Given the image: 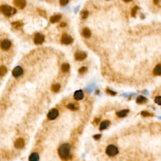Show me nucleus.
<instances>
[{"label":"nucleus","mask_w":161,"mask_h":161,"mask_svg":"<svg viewBox=\"0 0 161 161\" xmlns=\"http://www.w3.org/2000/svg\"><path fill=\"white\" fill-rule=\"evenodd\" d=\"M58 152L60 157L64 161H67L71 158V146L69 143H64L59 148Z\"/></svg>","instance_id":"f257e3e1"},{"label":"nucleus","mask_w":161,"mask_h":161,"mask_svg":"<svg viewBox=\"0 0 161 161\" xmlns=\"http://www.w3.org/2000/svg\"><path fill=\"white\" fill-rule=\"evenodd\" d=\"M0 12H1L5 16H7V17H10L16 13V10L15 8L8 6L7 5H3L0 6Z\"/></svg>","instance_id":"f03ea898"},{"label":"nucleus","mask_w":161,"mask_h":161,"mask_svg":"<svg viewBox=\"0 0 161 161\" xmlns=\"http://www.w3.org/2000/svg\"><path fill=\"white\" fill-rule=\"evenodd\" d=\"M106 152L108 155H109L110 157H113L116 155L118 154V149L115 145H109L106 148Z\"/></svg>","instance_id":"7ed1b4c3"},{"label":"nucleus","mask_w":161,"mask_h":161,"mask_svg":"<svg viewBox=\"0 0 161 161\" xmlns=\"http://www.w3.org/2000/svg\"><path fill=\"white\" fill-rule=\"evenodd\" d=\"M44 40H45V37H44V35L37 33L35 35L33 42L36 45H40L44 42Z\"/></svg>","instance_id":"20e7f679"},{"label":"nucleus","mask_w":161,"mask_h":161,"mask_svg":"<svg viewBox=\"0 0 161 161\" xmlns=\"http://www.w3.org/2000/svg\"><path fill=\"white\" fill-rule=\"evenodd\" d=\"M11 46H12L11 41L8 39H5L3 40H2L1 42V44H0V47L3 51H8V50H9Z\"/></svg>","instance_id":"39448f33"},{"label":"nucleus","mask_w":161,"mask_h":161,"mask_svg":"<svg viewBox=\"0 0 161 161\" xmlns=\"http://www.w3.org/2000/svg\"><path fill=\"white\" fill-rule=\"evenodd\" d=\"M73 42V39L67 34H64L61 39V42L62 44H65V45H69L72 44Z\"/></svg>","instance_id":"423d86ee"},{"label":"nucleus","mask_w":161,"mask_h":161,"mask_svg":"<svg viewBox=\"0 0 161 161\" xmlns=\"http://www.w3.org/2000/svg\"><path fill=\"white\" fill-rule=\"evenodd\" d=\"M58 115H59V111L55 108H54L49 111L47 115V118L49 120H54L58 116Z\"/></svg>","instance_id":"0eeeda50"},{"label":"nucleus","mask_w":161,"mask_h":161,"mask_svg":"<svg viewBox=\"0 0 161 161\" xmlns=\"http://www.w3.org/2000/svg\"><path fill=\"white\" fill-rule=\"evenodd\" d=\"M13 4L19 9H23L26 6V0H13Z\"/></svg>","instance_id":"6e6552de"},{"label":"nucleus","mask_w":161,"mask_h":161,"mask_svg":"<svg viewBox=\"0 0 161 161\" xmlns=\"http://www.w3.org/2000/svg\"><path fill=\"white\" fill-rule=\"evenodd\" d=\"M23 69L21 68V67H20V66H17V67H15L13 70V72H12L13 76L15 77H18L21 76V75L23 74Z\"/></svg>","instance_id":"1a4fd4ad"},{"label":"nucleus","mask_w":161,"mask_h":161,"mask_svg":"<svg viewBox=\"0 0 161 161\" xmlns=\"http://www.w3.org/2000/svg\"><path fill=\"white\" fill-rule=\"evenodd\" d=\"M150 131L152 133L157 134L161 131V125L160 124L158 123H153L150 125Z\"/></svg>","instance_id":"9d476101"},{"label":"nucleus","mask_w":161,"mask_h":161,"mask_svg":"<svg viewBox=\"0 0 161 161\" xmlns=\"http://www.w3.org/2000/svg\"><path fill=\"white\" fill-rule=\"evenodd\" d=\"M87 57V54L84 52H77L75 54V59L77 60H84Z\"/></svg>","instance_id":"9b49d317"},{"label":"nucleus","mask_w":161,"mask_h":161,"mask_svg":"<svg viewBox=\"0 0 161 161\" xmlns=\"http://www.w3.org/2000/svg\"><path fill=\"white\" fill-rule=\"evenodd\" d=\"M25 145V142L23 138H20L17 139L15 142V147L16 148H23Z\"/></svg>","instance_id":"f8f14e48"},{"label":"nucleus","mask_w":161,"mask_h":161,"mask_svg":"<svg viewBox=\"0 0 161 161\" xmlns=\"http://www.w3.org/2000/svg\"><path fill=\"white\" fill-rule=\"evenodd\" d=\"M84 97V93L81 90L76 91L74 94V98L76 100H81Z\"/></svg>","instance_id":"ddd939ff"},{"label":"nucleus","mask_w":161,"mask_h":161,"mask_svg":"<svg viewBox=\"0 0 161 161\" xmlns=\"http://www.w3.org/2000/svg\"><path fill=\"white\" fill-rule=\"evenodd\" d=\"M61 18H62L61 15H59H59H55L51 17V19H50V21H51L52 23H55L60 21Z\"/></svg>","instance_id":"4468645a"},{"label":"nucleus","mask_w":161,"mask_h":161,"mask_svg":"<svg viewBox=\"0 0 161 161\" xmlns=\"http://www.w3.org/2000/svg\"><path fill=\"white\" fill-rule=\"evenodd\" d=\"M129 111L128 109H122V110L119 111L116 113V115L120 118H123L125 117L126 116L128 115Z\"/></svg>","instance_id":"2eb2a0df"},{"label":"nucleus","mask_w":161,"mask_h":161,"mask_svg":"<svg viewBox=\"0 0 161 161\" xmlns=\"http://www.w3.org/2000/svg\"><path fill=\"white\" fill-rule=\"evenodd\" d=\"M109 123H110V122L108 120H104L100 124V126H99V130H103L107 129L109 125Z\"/></svg>","instance_id":"dca6fc26"},{"label":"nucleus","mask_w":161,"mask_h":161,"mask_svg":"<svg viewBox=\"0 0 161 161\" xmlns=\"http://www.w3.org/2000/svg\"><path fill=\"white\" fill-rule=\"evenodd\" d=\"M39 161V155L37 153L33 152L30 155L29 161Z\"/></svg>","instance_id":"f3484780"},{"label":"nucleus","mask_w":161,"mask_h":161,"mask_svg":"<svg viewBox=\"0 0 161 161\" xmlns=\"http://www.w3.org/2000/svg\"><path fill=\"white\" fill-rule=\"evenodd\" d=\"M154 74L155 76H160L161 75V64H157L154 69Z\"/></svg>","instance_id":"a211bd4d"},{"label":"nucleus","mask_w":161,"mask_h":161,"mask_svg":"<svg viewBox=\"0 0 161 161\" xmlns=\"http://www.w3.org/2000/svg\"><path fill=\"white\" fill-rule=\"evenodd\" d=\"M147 101V98L143 96H138V98H137V99H136V102L138 104H143V103H145Z\"/></svg>","instance_id":"6ab92c4d"},{"label":"nucleus","mask_w":161,"mask_h":161,"mask_svg":"<svg viewBox=\"0 0 161 161\" xmlns=\"http://www.w3.org/2000/svg\"><path fill=\"white\" fill-rule=\"evenodd\" d=\"M67 108H68V109H71V110H72V111L77 110V109H79L78 105H77V104H76V103H69V104H67Z\"/></svg>","instance_id":"aec40b11"},{"label":"nucleus","mask_w":161,"mask_h":161,"mask_svg":"<svg viewBox=\"0 0 161 161\" xmlns=\"http://www.w3.org/2000/svg\"><path fill=\"white\" fill-rule=\"evenodd\" d=\"M83 35L85 38H90L91 35V32L88 28H85L83 31Z\"/></svg>","instance_id":"412c9836"},{"label":"nucleus","mask_w":161,"mask_h":161,"mask_svg":"<svg viewBox=\"0 0 161 161\" xmlns=\"http://www.w3.org/2000/svg\"><path fill=\"white\" fill-rule=\"evenodd\" d=\"M69 69H70V65L69 64L67 63L63 64L61 66V70L63 72H67L69 71Z\"/></svg>","instance_id":"4be33fe9"},{"label":"nucleus","mask_w":161,"mask_h":161,"mask_svg":"<svg viewBox=\"0 0 161 161\" xmlns=\"http://www.w3.org/2000/svg\"><path fill=\"white\" fill-rule=\"evenodd\" d=\"M60 86L59 84H55L52 85V91L54 93H57L59 92V90H60Z\"/></svg>","instance_id":"5701e85b"},{"label":"nucleus","mask_w":161,"mask_h":161,"mask_svg":"<svg viewBox=\"0 0 161 161\" xmlns=\"http://www.w3.org/2000/svg\"><path fill=\"white\" fill-rule=\"evenodd\" d=\"M7 72V69L5 66L4 65H1L0 66V76H3L6 74Z\"/></svg>","instance_id":"b1692460"},{"label":"nucleus","mask_w":161,"mask_h":161,"mask_svg":"<svg viewBox=\"0 0 161 161\" xmlns=\"http://www.w3.org/2000/svg\"><path fill=\"white\" fill-rule=\"evenodd\" d=\"M23 23H22V22H21V21H15V22H12V25L13 26V27L16 28H20L21 27V26H23Z\"/></svg>","instance_id":"393cba45"},{"label":"nucleus","mask_w":161,"mask_h":161,"mask_svg":"<svg viewBox=\"0 0 161 161\" xmlns=\"http://www.w3.org/2000/svg\"><path fill=\"white\" fill-rule=\"evenodd\" d=\"M141 115L143 116V117H149V116H152L153 115L147 111H142Z\"/></svg>","instance_id":"a878e982"},{"label":"nucleus","mask_w":161,"mask_h":161,"mask_svg":"<svg viewBox=\"0 0 161 161\" xmlns=\"http://www.w3.org/2000/svg\"><path fill=\"white\" fill-rule=\"evenodd\" d=\"M81 15L82 18L86 19V18H88V15H89V13L86 10H83V12H81Z\"/></svg>","instance_id":"bb28decb"},{"label":"nucleus","mask_w":161,"mask_h":161,"mask_svg":"<svg viewBox=\"0 0 161 161\" xmlns=\"http://www.w3.org/2000/svg\"><path fill=\"white\" fill-rule=\"evenodd\" d=\"M138 9H139V8H138V6H135L134 7V8H132V12H131V14H132V16H134V17H135V15H136V14H137V11L138 10Z\"/></svg>","instance_id":"cd10ccee"},{"label":"nucleus","mask_w":161,"mask_h":161,"mask_svg":"<svg viewBox=\"0 0 161 161\" xmlns=\"http://www.w3.org/2000/svg\"><path fill=\"white\" fill-rule=\"evenodd\" d=\"M38 12L39 13V15L40 16H43L44 18H47V14H46V12L42 10H38Z\"/></svg>","instance_id":"c85d7f7f"},{"label":"nucleus","mask_w":161,"mask_h":161,"mask_svg":"<svg viewBox=\"0 0 161 161\" xmlns=\"http://www.w3.org/2000/svg\"><path fill=\"white\" fill-rule=\"evenodd\" d=\"M155 103L159 105H161V96H157L155 98Z\"/></svg>","instance_id":"c756f323"},{"label":"nucleus","mask_w":161,"mask_h":161,"mask_svg":"<svg viewBox=\"0 0 161 161\" xmlns=\"http://www.w3.org/2000/svg\"><path fill=\"white\" fill-rule=\"evenodd\" d=\"M106 91L108 94H110V95H111V96H115V95L116 94V92L112 91V90H110V89H107V90H106Z\"/></svg>","instance_id":"7c9ffc66"},{"label":"nucleus","mask_w":161,"mask_h":161,"mask_svg":"<svg viewBox=\"0 0 161 161\" xmlns=\"http://www.w3.org/2000/svg\"><path fill=\"white\" fill-rule=\"evenodd\" d=\"M87 70H88V69L86 67H82L79 69V72L81 74H84L87 71Z\"/></svg>","instance_id":"2f4dec72"},{"label":"nucleus","mask_w":161,"mask_h":161,"mask_svg":"<svg viewBox=\"0 0 161 161\" xmlns=\"http://www.w3.org/2000/svg\"><path fill=\"white\" fill-rule=\"evenodd\" d=\"M69 3V0H60L59 1V3L61 6H65L67 5Z\"/></svg>","instance_id":"473e14b6"},{"label":"nucleus","mask_w":161,"mask_h":161,"mask_svg":"<svg viewBox=\"0 0 161 161\" xmlns=\"http://www.w3.org/2000/svg\"><path fill=\"white\" fill-rule=\"evenodd\" d=\"M101 135L100 134H96L93 136V138L95 139V140H99V138H101Z\"/></svg>","instance_id":"72a5a7b5"},{"label":"nucleus","mask_w":161,"mask_h":161,"mask_svg":"<svg viewBox=\"0 0 161 161\" xmlns=\"http://www.w3.org/2000/svg\"><path fill=\"white\" fill-rule=\"evenodd\" d=\"M160 1H161V0H154V4H155V5H157V4L159 3Z\"/></svg>","instance_id":"f704fd0d"},{"label":"nucleus","mask_w":161,"mask_h":161,"mask_svg":"<svg viewBox=\"0 0 161 161\" xmlns=\"http://www.w3.org/2000/svg\"><path fill=\"white\" fill-rule=\"evenodd\" d=\"M66 26V23H62L60 24V26H61V27H64V26Z\"/></svg>","instance_id":"c9c22d12"},{"label":"nucleus","mask_w":161,"mask_h":161,"mask_svg":"<svg viewBox=\"0 0 161 161\" xmlns=\"http://www.w3.org/2000/svg\"><path fill=\"white\" fill-rule=\"evenodd\" d=\"M123 1L125 2H130V1H131L132 0H123Z\"/></svg>","instance_id":"e433bc0d"}]
</instances>
